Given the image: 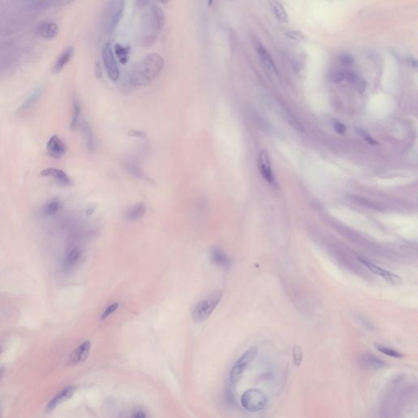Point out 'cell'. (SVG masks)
Here are the masks:
<instances>
[{"instance_id":"obj_1","label":"cell","mask_w":418,"mask_h":418,"mask_svg":"<svg viewBox=\"0 0 418 418\" xmlns=\"http://www.w3.org/2000/svg\"><path fill=\"white\" fill-rule=\"evenodd\" d=\"M164 60L158 53H150L144 56L132 67L129 83L135 87L150 84L163 69Z\"/></svg>"},{"instance_id":"obj_2","label":"cell","mask_w":418,"mask_h":418,"mask_svg":"<svg viewBox=\"0 0 418 418\" xmlns=\"http://www.w3.org/2000/svg\"><path fill=\"white\" fill-rule=\"evenodd\" d=\"M145 41L148 43H152L158 34L163 30L165 24V15L163 10L158 6H153L148 11L145 20Z\"/></svg>"},{"instance_id":"obj_3","label":"cell","mask_w":418,"mask_h":418,"mask_svg":"<svg viewBox=\"0 0 418 418\" xmlns=\"http://www.w3.org/2000/svg\"><path fill=\"white\" fill-rule=\"evenodd\" d=\"M222 293L220 291L213 292L200 300L193 309L192 319L195 323H203L213 314L217 305L222 299Z\"/></svg>"},{"instance_id":"obj_4","label":"cell","mask_w":418,"mask_h":418,"mask_svg":"<svg viewBox=\"0 0 418 418\" xmlns=\"http://www.w3.org/2000/svg\"><path fill=\"white\" fill-rule=\"evenodd\" d=\"M125 9V0H110L103 16V26L107 34H111L120 22Z\"/></svg>"},{"instance_id":"obj_5","label":"cell","mask_w":418,"mask_h":418,"mask_svg":"<svg viewBox=\"0 0 418 418\" xmlns=\"http://www.w3.org/2000/svg\"><path fill=\"white\" fill-rule=\"evenodd\" d=\"M241 405L246 411L257 413L264 410L267 404V398L258 390H248L241 396Z\"/></svg>"},{"instance_id":"obj_6","label":"cell","mask_w":418,"mask_h":418,"mask_svg":"<svg viewBox=\"0 0 418 418\" xmlns=\"http://www.w3.org/2000/svg\"><path fill=\"white\" fill-rule=\"evenodd\" d=\"M257 354V347H252L238 359L235 365H233L230 373V381L231 383L236 384L239 383L244 375V372L246 371L251 363L255 359Z\"/></svg>"},{"instance_id":"obj_7","label":"cell","mask_w":418,"mask_h":418,"mask_svg":"<svg viewBox=\"0 0 418 418\" xmlns=\"http://www.w3.org/2000/svg\"><path fill=\"white\" fill-rule=\"evenodd\" d=\"M102 60L107 72L108 76L110 77L112 81L118 80L119 78V69L116 59L114 57V51L111 45L108 43L105 45L102 51Z\"/></svg>"},{"instance_id":"obj_8","label":"cell","mask_w":418,"mask_h":418,"mask_svg":"<svg viewBox=\"0 0 418 418\" xmlns=\"http://www.w3.org/2000/svg\"><path fill=\"white\" fill-rule=\"evenodd\" d=\"M357 259L359 262L363 265V266L367 267L369 271H371L372 273L375 274V275H379L381 277L383 278L385 280L389 282L392 284H399L402 281L401 278L396 274L392 273L391 271L385 270L382 268L381 266L376 265L374 262H370L369 260L366 259L365 257H358Z\"/></svg>"},{"instance_id":"obj_9","label":"cell","mask_w":418,"mask_h":418,"mask_svg":"<svg viewBox=\"0 0 418 418\" xmlns=\"http://www.w3.org/2000/svg\"><path fill=\"white\" fill-rule=\"evenodd\" d=\"M258 168L262 177H264V179L271 186L277 187L278 184L274 177L270 157H269L268 152L266 150H262L260 152L259 156H258Z\"/></svg>"},{"instance_id":"obj_10","label":"cell","mask_w":418,"mask_h":418,"mask_svg":"<svg viewBox=\"0 0 418 418\" xmlns=\"http://www.w3.org/2000/svg\"><path fill=\"white\" fill-rule=\"evenodd\" d=\"M257 52L259 55L261 64H262V67L264 69L266 74H268L271 78H277L278 75H279L277 67H276L273 59H272L268 51H266V48L262 45H259L257 47Z\"/></svg>"},{"instance_id":"obj_11","label":"cell","mask_w":418,"mask_h":418,"mask_svg":"<svg viewBox=\"0 0 418 418\" xmlns=\"http://www.w3.org/2000/svg\"><path fill=\"white\" fill-rule=\"evenodd\" d=\"M90 351H91V342L89 341L83 342L73 351V353L69 359V365L72 366H77L85 362L87 357L89 356Z\"/></svg>"},{"instance_id":"obj_12","label":"cell","mask_w":418,"mask_h":418,"mask_svg":"<svg viewBox=\"0 0 418 418\" xmlns=\"http://www.w3.org/2000/svg\"><path fill=\"white\" fill-rule=\"evenodd\" d=\"M47 150L50 156L54 159H60L67 151V146L60 137L55 135L47 142Z\"/></svg>"},{"instance_id":"obj_13","label":"cell","mask_w":418,"mask_h":418,"mask_svg":"<svg viewBox=\"0 0 418 418\" xmlns=\"http://www.w3.org/2000/svg\"><path fill=\"white\" fill-rule=\"evenodd\" d=\"M77 388L75 387H68L61 391L58 395H56L47 405V412L53 411L56 407L61 405L63 403L66 402L74 396L76 392Z\"/></svg>"},{"instance_id":"obj_14","label":"cell","mask_w":418,"mask_h":418,"mask_svg":"<svg viewBox=\"0 0 418 418\" xmlns=\"http://www.w3.org/2000/svg\"><path fill=\"white\" fill-rule=\"evenodd\" d=\"M210 258L213 264L216 265L218 267H221L224 270H228V269L231 268V260L218 247H213L211 249Z\"/></svg>"},{"instance_id":"obj_15","label":"cell","mask_w":418,"mask_h":418,"mask_svg":"<svg viewBox=\"0 0 418 418\" xmlns=\"http://www.w3.org/2000/svg\"><path fill=\"white\" fill-rule=\"evenodd\" d=\"M82 257V250L78 247L70 248L63 260V268L65 271H70L78 265Z\"/></svg>"},{"instance_id":"obj_16","label":"cell","mask_w":418,"mask_h":418,"mask_svg":"<svg viewBox=\"0 0 418 418\" xmlns=\"http://www.w3.org/2000/svg\"><path fill=\"white\" fill-rule=\"evenodd\" d=\"M360 364L366 369L373 370L383 369L386 366V363L383 360L369 352H365L360 355Z\"/></svg>"},{"instance_id":"obj_17","label":"cell","mask_w":418,"mask_h":418,"mask_svg":"<svg viewBox=\"0 0 418 418\" xmlns=\"http://www.w3.org/2000/svg\"><path fill=\"white\" fill-rule=\"evenodd\" d=\"M41 176L43 177H51L56 180L57 182L61 184L63 186H70L72 181L64 171L57 169V168H48L41 172Z\"/></svg>"},{"instance_id":"obj_18","label":"cell","mask_w":418,"mask_h":418,"mask_svg":"<svg viewBox=\"0 0 418 418\" xmlns=\"http://www.w3.org/2000/svg\"><path fill=\"white\" fill-rule=\"evenodd\" d=\"M74 53V47L69 46L66 47L64 51L60 53L58 58L56 59V62L54 64L53 67H52V72L54 74H58L60 73L65 65H67L72 56Z\"/></svg>"},{"instance_id":"obj_19","label":"cell","mask_w":418,"mask_h":418,"mask_svg":"<svg viewBox=\"0 0 418 418\" xmlns=\"http://www.w3.org/2000/svg\"><path fill=\"white\" fill-rule=\"evenodd\" d=\"M146 213V206L142 202L132 205L126 212V218L131 222L141 219Z\"/></svg>"},{"instance_id":"obj_20","label":"cell","mask_w":418,"mask_h":418,"mask_svg":"<svg viewBox=\"0 0 418 418\" xmlns=\"http://www.w3.org/2000/svg\"><path fill=\"white\" fill-rule=\"evenodd\" d=\"M43 92H44V87L43 86H39V87L35 88L34 91H32L31 93L29 94V96H28V98L26 99V101L24 102L20 109L23 110H26L30 109L32 106H34L36 102L40 99Z\"/></svg>"},{"instance_id":"obj_21","label":"cell","mask_w":418,"mask_h":418,"mask_svg":"<svg viewBox=\"0 0 418 418\" xmlns=\"http://www.w3.org/2000/svg\"><path fill=\"white\" fill-rule=\"evenodd\" d=\"M58 25L56 23L45 22L38 28V32L45 38H52L58 34Z\"/></svg>"},{"instance_id":"obj_22","label":"cell","mask_w":418,"mask_h":418,"mask_svg":"<svg viewBox=\"0 0 418 418\" xmlns=\"http://www.w3.org/2000/svg\"><path fill=\"white\" fill-rule=\"evenodd\" d=\"M269 3L271 6V10L273 11L275 16L277 17L278 20H280L282 22H288L289 21V16H288L285 9L278 0H269Z\"/></svg>"},{"instance_id":"obj_23","label":"cell","mask_w":418,"mask_h":418,"mask_svg":"<svg viewBox=\"0 0 418 418\" xmlns=\"http://www.w3.org/2000/svg\"><path fill=\"white\" fill-rule=\"evenodd\" d=\"M82 132L83 133V137L85 139L86 146L90 152H93L95 149V141H94L93 133H92V128L89 123L87 121H83L82 123Z\"/></svg>"},{"instance_id":"obj_24","label":"cell","mask_w":418,"mask_h":418,"mask_svg":"<svg viewBox=\"0 0 418 418\" xmlns=\"http://www.w3.org/2000/svg\"><path fill=\"white\" fill-rule=\"evenodd\" d=\"M114 53L119 58V62L123 65H125L128 62L129 58L130 47L129 46H123V45L116 43L114 45Z\"/></svg>"},{"instance_id":"obj_25","label":"cell","mask_w":418,"mask_h":418,"mask_svg":"<svg viewBox=\"0 0 418 418\" xmlns=\"http://www.w3.org/2000/svg\"><path fill=\"white\" fill-rule=\"evenodd\" d=\"M374 346H375L376 349L378 350V351H380L381 353L387 355V356H390V357H393V358L396 359L405 358V355L404 354L401 353L400 351L393 349L392 347H387V346H385V345L383 344H377V343Z\"/></svg>"},{"instance_id":"obj_26","label":"cell","mask_w":418,"mask_h":418,"mask_svg":"<svg viewBox=\"0 0 418 418\" xmlns=\"http://www.w3.org/2000/svg\"><path fill=\"white\" fill-rule=\"evenodd\" d=\"M61 207H62V204L60 203V200L56 199H51V201L48 202L44 206L43 213L47 216H52V215L58 213Z\"/></svg>"},{"instance_id":"obj_27","label":"cell","mask_w":418,"mask_h":418,"mask_svg":"<svg viewBox=\"0 0 418 418\" xmlns=\"http://www.w3.org/2000/svg\"><path fill=\"white\" fill-rule=\"evenodd\" d=\"M57 5V0H31L29 7L32 9H43Z\"/></svg>"},{"instance_id":"obj_28","label":"cell","mask_w":418,"mask_h":418,"mask_svg":"<svg viewBox=\"0 0 418 418\" xmlns=\"http://www.w3.org/2000/svg\"><path fill=\"white\" fill-rule=\"evenodd\" d=\"M81 107L80 104L78 102V99L74 97L73 99V113H72L71 128L74 129L78 124V119L80 116Z\"/></svg>"},{"instance_id":"obj_29","label":"cell","mask_w":418,"mask_h":418,"mask_svg":"<svg viewBox=\"0 0 418 418\" xmlns=\"http://www.w3.org/2000/svg\"><path fill=\"white\" fill-rule=\"evenodd\" d=\"M126 167H127L128 171H129L132 175H134V176L138 177L140 179H146L145 173L141 172V169H140L137 166L133 164V163H128V164L126 165Z\"/></svg>"},{"instance_id":"obj_30","label":"cell","mask_w":418,"mask_h":418,"mask_svg":"<svg viewBox=\"0 0 418 418\" xmlns=\"http://www.w3.org/2000/svg\"><path fill=\"white\" fill-rule=\"evenodd\" d=\"M286 36L288 38H290L291 40L295 41V42H302L305 39V36L303 35L302 32L297 31V30L287 31Z\"/></svg>"},{"instance_id":"obj_31","label":"cell","mask_w":418,"mask_h":418,"mask_svg":"<svg viewBox=\"0 0 418 418\" xmlns=\"http://www.w3.org/2000/svg\"><path fill=\"white\" fill-rule=\"evenodd\" d=\"M119 307V303H113V304L110 305L107 308L105 309V311L103 312L102 316H101V319L102 320H105L106 318L109 317V316H111L112 314L115 312L117 311V309Z\"/></svg>"},{"instance_id":"obj_32","label":"cell","mask_w":418,"mask_h":418,"mask_svg":"<svg viewBox=\"0 0 418 418\" xmlns=\"http://www.w3.org/2000/svg\"><path fill=\"white\" fill-rule=\"evenodd\" d=\"M302 351L299 347H295V348L293 349V364H295L297 366H299L300 364L302 362Z\"/></svg>"},{"instance_id":"obj_33","label":"cell","mask_w":418,"mask_h":418,"mask_svg":"<svg viewBox=\"0 0 418 418\" xmlns=\"http://www.w3.org/2000/svg\"><path fill=\"white\" fill-rule=\"evenodd\" d=\"M333 127H334V129L336 130V132H338L339 134H345V132L347 131L346 126L343 123L339 122V121H334Z\"/></svg>"},{"instance_id":"obj_34","label":"cell","mask_w":418,"mask_h":418,"mask_svg":"<svg viewBox=\"0 0 418 418\" xmlns=\"http://www.w3.org/2000/svg\"><path fill=\"white\" fill-rule=\"evenodd\" d=\"M341 60L344 65H351L354 62L353 56L349 53L342 54V56H341Z\"/></svg>"},{"instance_id":"obj_35","label":"cell","mask_w":418,"mask_h":418,"mask_svg":"<svg viewBox=\"0 0 418 418\" xmlns=\"http://www.w3.org/2000/svg\"><path fill=\"white\" fill-rule=\"evenodd\" d=\"M360 134L361 135V136H362L363 137H364V139H365V140H366V141H369V143H377V142H376V141H374V139L372 138V137H370V136H369V135L368 134V133H366V132H365V131H362V130H360Z\"/></svg>"},{"instance_id":"obj_36","label":"cell","mask_w":418,"mask_h":418,"mask_svg":"<svg viewBox=\"0 0 418 418\" xmlns=\"http://www.w3.org/2000/svg\"><path fill=\"white\" fill-rule=\"evenodd\" d=\"M128 135L131 136V137H145V132H141V131L134 130V131H130V132H128Z\"/></svg>"},{"instance_id":"obj_37","label":"cell","mask_w":418,"mask_h":418,"mask_svg":"<svg viewBox=\"0 0 418 418\" xmlns=\"http://www.w3.org/2000/svg\"><path fill=\"white\" fill-rule=\"evenodd\" d=\"M95 71H96V77L97 78H100L102 76V69H101V65L100 62L96 63Z\"/></svg>"},{"instance_id":"obj_38","label":"cell","mask_w":418,"mask_h":418,"mask_svg":"<svg viewBox=\"0 0 418 418\" xmlns=\"http://www.w3.org/2000/svg\"><path fill=\"white\" fill-rule=\"evenodd\" d=\"M132 417H133V418H145L146 415L144 414L143 411H141V410H137V411L133 412Z\"/></svg>"},{"instance_id":"obj_39","label":"cell","mask_w":418,"mask_h":418,"mask_svg":"<svg viewBox=\"0 0 418 418\" xmlns=\"http://www.w3.org/2000/svg\"><path fill=\"white\" fill-rule=\"evenodd\" d=\"M160 1L163 2V4H166V3H168L169 0H160Z\"/></svg>"},{"instance_id":"obj_40","label":"cell","mask_w":418,"mask_h":418,"mask_svg":"<svg viewBox=\"0 0 418 418\" xmlns=\"http://www.w3.org/2000/svg\"><path fill=\"white\" fill-rule=\"evenodd\" d=\"M0 353H1V347H0Z\"/></svg>"}]
</instances>
